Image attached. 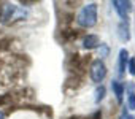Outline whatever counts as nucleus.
Masks as SVG:
<instances>
[{"instance_id": "obj_13", "label": "nucleus", "mask_w": 135, "mask_h": 119, "mask_svg": "<svg viewBox=\"0 0 135 119\" xmlns=\"http://www.w3.org/2000/svg\"><path fill=\"white\" fill-rule=\"evenodd\" d=\"M11 43H13V38L11 37H3L0 38V52L2 51H8L11 48Z\"/></svg>"}, {"instance_id": "obj_10", "label": "nucleus", "mask_w": 135, "mask_h": 119, "mask_svg": "<svg viewBox=\"0 0 135 119\" xmlns=\"http://www.w3.org/2000/svg\"><path fill=\"white\" fill-rule=\"evenodd\" d=\"M111 89H113V94L116 95V100L118 103H122V97H124V83L118 81V80H113L111 81Z\"/></svg>"}, {"instance_id": "obj_15", "label": "nucleus", "mask_w": 135, "mask_h": 119, "mask_svg": "<svg viewBox=\"0 0 135 119\" xmlns=\"http://www.w3.org/2000/svg\"><path fill=\"white\" fill-rule=\"evenodd\" d=\"M99 54H100L102 59H103V57H108V54H110V48H108V44L100 43V44H99Z\"/></svg>"}, {"instance_id": "obj_3", "label": "nucleus", "mask_w": 135, "mask_h": 119, "mask_svg": "<svg viewBox=\"0 0 135 119\" xmlns=\"http://www.w3.org/2000/svg\"><path fill=\"white\" fill-rule=\"evenodd\" d=\"M111 5L122 21H129V13L132 11V2H129V0H113Z\"/></svg>"}, {"instance_id": "obj_4", "label": "nucleus", "mask_w": 135, "mask_h": 119, "mask_svg": "<svg viewBox=\"0 0 135 119\" xmlns=\"http://www.w3.org/2000/svg\"><path fill=\"white\" fill-rule=\"evenodd\" d=\"M84 84V78L80 76V75H69L65 78V83H64V91H78L81 86Z\"/></svg>"}, {"instance_id": "obj_8", "label": "nucleus", "mask_w": 135, "mask_h": 119, "mask_svg": "<svg viewBox=\"0 0 135 119\" xmlns=\"http://www.w3.org/2000/svg\"><path fill=\"white\" fill-rule=\"evenodd\" d=\"M80 54L75 51V52H72V54H69V57H67V61H65V67H67V70L69 72H76V68H78V64H80Z\"/></svg>"}, {"instance_id": "obj_20", "label": "nucleus", "mask_w": 135, "mask_h": 119, "mask_svg": "<svg viewBox=\"0 0 135 119\" xmlns=\"http://www.w3.org/2000/svg\"><path fill=\"white\" fill-rule=\"evenodd\" d=\"M0 119H5V113L3 111H0Z\"/></svg>"}, {"instance_id": "obj_18", "label": "nucleus", "mask_w": 135, "mask_h": 119, "mask_svg": "<svg viewBox=\"0 0 135 119\" xmlns=\"http://www.w3.org/2000/svg\"><path fill=\"white\" fill-rule=\"evenodd\" d=\"M89 119H102V110L94 111V113H92V116H91Z\"/></svg>"}, {"instance_id": "obj_1", "label": "nucleus", "mask_w": 135, "mask_h": 119, "mask_svg": "<svg viewBox=\"0 0 135 119\" xmlns=\"http://www.w3.org/2000/svg\"><path fill=\"white\" fill-rule=\"evenodd\" d=\"M76 22L80 27L91 29L97 24V3H88L81 8L76 16Z\"/></svg>"}, {"instance_id": "obj_16", "label": "nucleus", "mask_w": 135, "mask_h": 119, "mask_svg": "<svg viewBox=\"0 0 135 119\" xmlns=\"http://www.w3.org/2000/svg\"><path fill=\"white\" fill-rule=\"evenodd\" d=\"M127 105L130 110H135V91L133 92H127Z\"/></svg>"}, {"instance_id": "obj_9", "label": "nucleus", "mask_w": 135, "mask_h": 119, "mask_svg": "<svg viewBox=\"0 0 135 119\" xmlns=\"http://www.w3.org/2000/svg\"><path fill=\"white\" fill-rule=\"evenodd\" d=\"M99 44H100V38L97 35H94V33L86 35L84 40H83V48L84 49H95Z\"/></svg>"}, {"instance_id": "obj_5", "label": "nucleus", "mask_w": 135, "mask_h": 119, "mask_svg": "<svg viewBox=\"0 0 135 119\" xmlns=\"http://www.w3.org/2000/svg\"><path fill=\"white\" fill-rule=\"evenodd\" d=\"M80 35H81V30H80V29L64 27V29L60 30V37H62V41H64V43H72V41L78 40Z\"/></svg>"}, {"instance_id": "obj_6", "label": "nucleus", "mask_w": 135, "mask_h": 119, "mask_svg": "<svg viewBox=\"0 0 135 119\" xmlns=\"http://www.w3.org/2000/svg\"><path fill=\"white\" fill-rule=\"evenodd\" d=\"M118 37L122 43H127L130 40V22L129 21H121L118 26Z\"/></svg>"}, {"instance_id": "obj_12", "label": "nucleus", "mask_w": 135, "mask_h": 119, "mask_svg": "<svg viewBox=\"0 0 135 119\" xmlns=\"http://www.w3.org/2000/svg\"><path fill=\"white\" fill-rule=\"evenodd\" d=\"M105 95H107V89H105V86L103 84H99L97 87H95V103H100L103 98H105Z\"/></svg>"}, {"instance_id": "obj_11", "label": "nucleus", "mask_w": 135, "mask_h": 119, "mask_svg": "<svg viewBox=\"0 0 135 119\" xmlns=\"http://www.w3.org/2000/svg\"><path fill=\"white\" fill-rule=\"evenodd\" d=\"M3 8H5V13L2 14V21H3V22H10V19L15 16L18 7H15V5H7V7H3Z\"/></svg>"}, {"instance_id": "obj_14", "label": "nucleus", "mask_w": 135, "mask_h": 119, "mask_svg": "<svg viewBox=\"0 0 135 119\" xmlns=\"http://www.w3.org/2000/svg\"><path fill=\"white\" fill-rule=\"evenodd\" d=\"M75 19V14L73 13H62V24L65 27H70V22Z\"/></svg>"}, {"instance_id": "obj_7", "label": "nucleus", "mask_w": 135, "mask_h": 119, "mask_svg": "<svg viewBox=\"0 0 135 119\" xmlns=\"http://www.w3.org/2000/svg\"><path fill=\"white\" fill-rule=\"evenodd\" d=\"M127 64H129V52L127 49H121L119 51V57H118V75L122 76L126 68H127Z\"/></svg>"}, {"instance_id": "obj_17", "label": "nucleus", "mask_w": 135, "mask_h": 119, "mask_svg": "<svg viewBox=\"0 0 135 119\" xmlns=\"http://www.w3.org/2000/svg\"><path fill=\"white\" fill-rule=\"evenodd\" d=\"M127 67H129V73H130L132 76H135V57L129 59V64H127Z\"/></svg>"}, {"instance_id": "obj_2", "label": "nucleus", "mask_w": 135, "mask_h": 119, "mask_svg": "<svg viewBox=\"0 0 135 119\" xmlns=\"http://www.w3.org/2000/svg\"><path fill=\"white\" fill-rule=\"evenodd\" d=\"M107 73H108V70H107V65L103 64L102 59H95V61H92V64L89 67V76H91V80L94 83L100 84L107 78Z\"/></svg>"}, {"instance_id": "obj_21", "label": "nucleus", "mask_w": 135, "mask_h": 119, "mask_svg": "<svg viewBox=\"0 0 135 119\" xmlns=\"http://www.w3.org/2000/svg\"><path fill=\"white\" fill-rule=\"evenodd\" d=\"M2 14H3V7H0V19H2Z\"/></svg>"}, {"instance_id": "obj_19", "label": "nucleus", "mask_w": 135, "mask_h": 119, "mask_svg": "<svg viewBox=\"0 0 135 119\" xmlns=\"http://www.w3.org/2000/svg\"><path fill=\"white\" fill-rule=\"evenodd\" d=\"M70 119H89V117H86V116H72Z\"/></svg>"}, {"instance_id": "obj_22", "label": "nucleus", "mask_w": 135, "mask_h": 119, "mask_svg": "<svg viewBox=\"0 0 135 119\" xmlns=\"http://www.w3.org/2000/svg\"><path fill=\"white\" fill-rule=\"evenodd\" d=\"M129 119H135V116H130V114H129Z\"/></svg>"}]
</instances>
